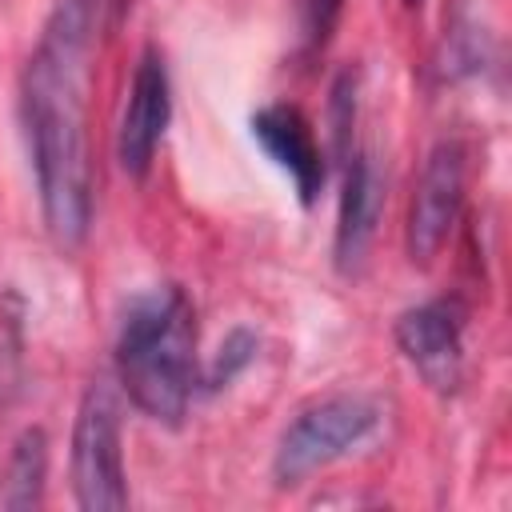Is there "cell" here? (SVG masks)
Listing matches in <instances>:
<instances>
[{"instance_id":"obj_1","label":"cell","mask_w":512,"mask_h":512,"mask_svg":"<svg viewBox=\"0 0 512 512\" xmlns=\"http://www.w3.org/2000/svg\"><path fill=\"white\" fill-rule=\"evenodd\" d=\"M100 0H60L24 68V128L40 184L44 228L60 248H76L92 224V164L84 132V92Z\"/></svg>"},{"instance_id":"obj_2","label":"cell","mask_w":512,"mask_h":512,"mask_svg":"<svg viewBox=\"0 0 512 512\" xmlns=\"http://www.w3.org/2000/svg\"><path fill=\"white\" fill-rule=\"evenodd\" d=\"M116 372L156 424H180L196 392V312L184 288L160 284L132 300L116 336Z\"/></svg>"},{"instance_id":"obj_3","label":"cell","mask_w":512,"mask_h":512,"mask_svg":"<svg viewBox=\"0 0 512 512\" xmlns=\"http://www.w3.org/2000/svg\"><path fill=\"white\" fill-rule=\"evenodd\" d=\"M72 492L84 512H120L128 508L124 452H120V400L96 380L72 424Z\"/></svg>"},{"instance_id":"obj_4","label":"cell","mask_w":512,"mask_h":512,"mask_svg":"<svg viewBox=\"0 0 512 512\" xmlns=\"http://www.w3.org/2000/svg\"><path fill=\"white\" fill-rule=\"evenodd\" d=\"M376 424H380V408L364 396L344 392V396L316 400L284 428V436L276 444V456H272L276 484H300L316 468H324L336 456L364 444L376 432Z\"/></svg>"},{"instance_id":"obj_5","label":"cell","mask_w":512,"mask_h":512,"mask_svg":"<svg viewBox=\"0 0 512 512\" xmlns=\"http://www.w3.org/2000/svg\"><path fill=\"white\" fill-rule=\"evenodd\" d=\"M460 204H464V144L440 140L424 160V172L416 180V196L408 208L404 244L412 264H432L440 256L460 216Z\"/></svg>"},{"instance_id":"obj_6","label":"cell","mask_w":512,"mask_h":512,"mask_svg":"<svg viewBox=\"0 0 512 512\" xmlns=\"http://www.w3.org/2000/svg\"><path fill=\"white\" fill-rule=\"evenodd\" d=\"M396 348L436 388L456 392L464 380V304L452 296L424 300L396 316Z\"/></svg>"},{"instance_id":"obj_7","label":"cell","mask_w":512,"mask_h":512,"mask_svg":"<svg viewBox=\"0 0 512 512\" xmlns=\"http://www.w3.org/2000/svg\"><path fill=\"white\" fill-rule=\"evenodd\" d=\"M168 116H172V84H168L164 56L156 48H144L136 60L128 104H124L120 132H116V160L132 180H140L152 168V156L168 128Z\"/></svg>"},{"instance_id":"obj_8","label":"cell","mask_w":512,"mask_h":512,"mask_svg":"<svg viewBox=\"0 0 512 512\" xmlns=\"http://www.w3.org/2000/svg\"><path fill=\"white\" fill-rule=\"evenodd\" d=\"M252 136L256 144L292 176L296 184V196L300 204L308 208L320 188H324V152L312 136V124L308 116L296 108V104H264L260 112H252Z\"/></svg>"},{"instance_id":"obj_9","label":"cell","mask_w":512,"mask_h":512,"mask_svg":"<svg viewBox=\"0 0 512 512\" xmlns=\"http://www.w3.org/2000/svg\"><path fill=\"white\" fill-rule=\"evenodd\" d=\"M380 204H384V184H380L376 160L368 152H348L340 220H336V268L340 272H356L364 264V252L376 236Z\"/></svg>"},{"instance_id":"obj_10","label":"cell","mask_w":512,"mask_h":512,"mask_svg":"<svg viewBox=\"0 0 512 512\" xmlns=\"http://www.w3.org/2000/svg\"><path fill=\"white\" fill-rule=\"evenodd\" d=\"M44 476H48V436H44V428H24L16 436V444H12V456H8L4 504L12 512L40 508V500H44Z\"/></svg>"},{"instance_id":"obj_11","label":"cell","mask_w":512,"mask_h":512,"mask_svg":"<svg viewBox=\"0 0 512 512\" xmlns=\"http://www.w3.org/2000/svg\"><path fill=\"white\" fill-rule=\"evenodd\" d=\"M256 348H260V340H256V332H248V328H232L228 332V340L220 344V352H216V360L208 364V376H204V388H224V384H232L252 360H256Z\"/></svg>"},{"instance_id":"obj_12","label":"cell","mask_w":512,"mask_h":512,"mask_svg":"<svg viewBox=\"0 0 512 512\" xmlns=\"http://www.w3.org/2000/svg\"><path fill=\"white\" fill-rule=\"evenodd\" d=\"M344 12V0H300V36L308 52H320Z\"/></svg>"},{"instance_id":"obj_13","label":"cell","mask_w":512,"mask_h":512,"mask_svg":"<svg viewBox=\"0 0 512 512\" xmlns=\"http://www.w3.org/2000/svg\"><path fill=\"white\" fill-rule=\"evenodd\" d=\"M352 120H356V80H352V72H344L340 80H336V88H332V132H336V152L348 160V152H352Z\"/></svg>"},{"instance_id":"obj_14","label":"cell","mask_w":512,"mask_h":512,"mask_svg":"<svg viewBox=\"0 0 512 512\" xmlns=\"http://www.w3.org/2000/svg\"><path fill=\"white\" fill-rule=\"evenodd\" d=\"M404 4H420V0H404Z\"/></svg>"}]
</instances>
